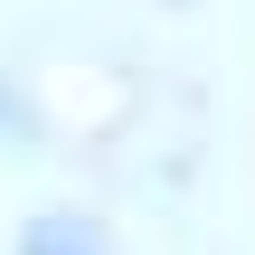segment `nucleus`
<instances>
[{
	"mask_svg": "<svg viewBox=\"0 0 255 255\" xmlns=\"http://www.w3.org/2000/svg\"><path fill=\"white\" fill-rule=\"evenodd\" d=\"M19 255H114V246H104L85 218H38V227L19 237Z\"/></svg>",
	"mask_w": 255,
	"mask_h": 255,
	"instance_id": "obj_1",
	"label": "nucleus"
}]
</instances>
